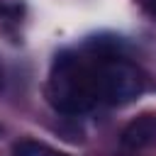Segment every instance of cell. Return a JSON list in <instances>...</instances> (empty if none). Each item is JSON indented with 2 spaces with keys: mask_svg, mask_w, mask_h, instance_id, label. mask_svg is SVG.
<instances>
[{
  "mask_svg": "<svg viewBox=\"0 0 156 156\" xmlns=\"http://www.w3.org/2000/svg\"><path fill=\"white\" fill-rule=\"evenodd\" d=\"M46 98L51 107L61 115L88 112L98 102L95 66L85 63L78 54H71V51L58 54L49 73Z\"/></svg>",
  "mask_w": 156,
  "mask_h": 156,
  "instance_id": "cell-1",
  "label": "cell"
},
{
  "mask_svg": "<svg viewBox=\"0 0 156 156\" xmlns=\"http://www.w3.org/2000/svg\"><path fill=\"white\" fill-rule=\"evenodd\" d=\"M95 90L98 102L127 105L146 90V78L129 61L102 58L100 63H95Z\"/></svg>",
  "mask_w": 156,
  "mask_h": 156,
  "instance_id": "cell-2",
  "label": "cell"
},
{
  "mask_svg": "<svg viewBox=\"0 0 156 156\" xmlns=\"http://www.w3.org/2000/svg\"><path fill=\"white\" fill-rule=\"evenodd\" d=\"M122 144L127 149H146L156 144V115L144 112L122 129Z\"/></svg>",
  "mask_w": 156,
  "mask_h": 156,
  "instance_id": "cell-3",
  "label": "cell"
},
{
  "mask_svg": "<svg viewBox=\"0 0 156 156\" xmlns=\"http://www.w3.org/2000/svg\"><path fill=\"white\" fill-rule=\"evenodd\" d=\"M56 151L49 149L44 141H34V139H22L17 144H12V156H54Z\"/></svg>",
  "mask_w": 156,
  "mask_h": 156,
  "instance_id": "cell-4",
  "label": "cell"
},
{
  "mask_svg": "<svg viewBox=\"0 0 156 156\" xmlns=\"http://www.w3.org/2000/svg\"><path fill=\"white\" fill-rule=\"evenodd\" d=\"M141 7L146 10V15L156 22V0H141Z\"/></svg>",
  "mask_w": 156,
  "mask_h": 156,
  "instance_id": "cell-5",
  "label": "cell"
},
{
  "mask_svg": "<svg viewBox=\"0 0 156 156\" xmlns=\"http://www.w3.org/2000/svg\"><path fill=\"white\" fill-rule=\"evenodd\" d=\"M54 156H66V154H54Z\"/></svg>",
  "mask_w": 156,
  "mask_h": 156,
  "instance_id": "cell-6",
  "label": "cell"
},
{
  "mask_svg": "<svg viewBox=\"0 0 156 156\" xmlns=\"http://www.w3.org/2000/svg\"><path fill=\"white\" fill-rule=\"evenodd\" d=\"M0 134H2V127H0Z\"/></svg>",
  "mask_w": 156,
  "mask_h": 156,
  "instance_id": "cell-7",
  "label": "cell"
}]
</instances>
